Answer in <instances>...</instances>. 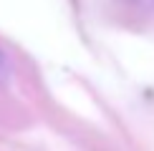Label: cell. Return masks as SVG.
Returning <instances> with one entry per match:
<instances>
[{
	"label": "cell",
	"mask_w": 154,
	"mask_h": 151,
	"mask_svg": "<svg viewBox=\"0 0 154 151\" xmlns=\"http://www.w3.org/2000/svg\"><path fill=\"white\" fill-rule=\"evenodd\" d=\"M8 76H10V66L5 61V55L0 53V78H8Z\"/></svg>",
	"instance_id": "1"
},
{
	"label": "cell",
	"mask_w": 154,
	"mask_h": 151,
	"mask_svg": "<svg viewBox=\"0 0 154 151\" xmlns=\"http://www.w3.org/2000/svg\"><path fill=\"white\" fill-rule=\"evenodd\" d=\"M134 3H142V5H149V3H154V0H134Z\"/></svg>",
	"instance_id": "2"
}]
</instances>
